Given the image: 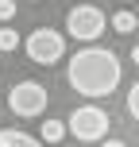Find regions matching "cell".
I'll use <instances>...</instances> for the list:
<instances>
[{"label": "cell", "instance_id": "cell-1", "mask_svg": "<svg viewBox=\"0 0 139 147\" xmlns=\"http://www.w3.org/2000/svg\"><path fill=\"white\" fill-rule=\"evenodd\" d=\"M124 78V66L112 51L104 47H81L66 66V81L81 97H108Z\"/></svg>", "mask_w": 139, "mask_h": 147}, {"label": "cell", "instance_id": "cell-2", "mask_svg": "<svg viewBox=\"0 0 139 147\" xmlns=\"http://www.w3.org/2000/svg\"><path fill=\"white\" fill-rule=\"evenodd\" d=\"M66 124H70V132L77 136L81 143H104L112 120H108V112H104L101 105H77V109L70 112Z\"/></svg>", "mask_w": 139, "mask_h": 147}, {"label": "cell", "instance_id": "cell-3", "mask_svg": "<svg viewBox=\"0 0 139 147\" xmlns=\"http://www.w3.org/2000/svg\"><path fill=\"white\" fill-rule=\"evenodd\" d=\"M23 51L35 66H54V62L66 58V35L54 27H35L27 39H23Z\"/></svg>", "mask_w": 139, "mask_h": 147}, {"label": "cell", "instance_id": "cell-4", "mask_svg": "<svg viewBox=\"0 0 139 147\" xmlns=\"http://www.w3.org/2000/svg\"><path fill=\"white\" fill-rule=\"evenodd\" d=\"M104 12L97 4H77V8H70V16H66V35H73L77 43H93L97 35L104 31Z\"/></svg>", "mask_w": 139, "mask_h": 147}, {"label": "cell", "instance_id": "cell-5", "mask_svg": "<svg viewBox=\"0 0 139 147\" xmlns=\"http://www.w3.org/2000/svg\"><path fill=\"white\" fill-rule=\"evenodd\" d=\"M46 101H50V97H46V89L39 85V81H15L12 93H8V109H12L15 116H23V120L43 116Z\"/></svg>", "mask_w": 139, "mask_h": 147}, {"label": "cell", "instance_id": "cell-6", "mask_svg": "<svg viewBox=\"0 0 139 147\" xmlns=\"http://www.w3.org/2000/svg\"><path fill=\"white\" fill-rule=\"evenodd\" d=\"M0 147H43V140L19 132V128H0Z\"/></svg>", "mask_w": 139, "mask_h": 147}, {"label": "cell", "instance_id": "cell-7", "mask_svg": "<svg viewBox=\"0 0 139 147\" xmlns=\"http://www.w3.org/2000/svg\"><path fill=\"white\" fill-rule=\"evenodd\" d=\"M66 132H70V124H62V120H43V128H39L43 143H62Z\"/></svg>", "mask_w": 139, "mask_h": 147}, {"label": "cell", "instance_id": "cell-8", "mask_svg": "<svg viewBox=\"0 0 139 147\" xmlns=\"http://www.w3.org/2000/svg\"><path fill=\"white\" fill-rule=\"evenodd\" d=\"M135 27H139V16L135 12H116V16H112V31H120V35H132Z\"/></svg>", "mask_w": 139, "mask_h": 147}, {"label": "cell", "instance_id": "cell-9", "mask_svg": "<svg viewBox=\"0 0 139 147\" xmlns=\"http://www.w3.org/2000/svg\"><path fill=\"white\" fill-rule=\"evenodd\" d=\"M15 47H19L15 27H0V54H4V51H15Z\"/></svg>", "mask_w": 139, "mask_h": 147}, {"label": "cell", "instance_id": "cell-10", "mask_svg": "<svg viewBox=\"0 0 139 147\" xmlns=\"http://www.w3.org/2000/svg\"><path fill=\"white\" fill-rule=\"evenodd\" d=\"M128 112H132V116L139 120V81H135L132 89H128Z\"/></svg>", "mask_w": 139, "mask_h": 147}, {"label": "cell", "instance_id": "cell-11", "mask_svg": "<svg viewBox=\"0 0 139 147\" xmlns=\"http://www.w3.org/2000/svg\"><path fill=\"white\" fill-rule=\"evenodd\" d=\"M15 16V0H0V23H8Z\"/></svg>", "mask_w": 139, "mask_h": 147}, {"label": "cell", "instance_id": "cell-12", "mask_svg": "<svg viewBox=\"0 0 139 147\" xmlns=\"http://www.w3.org/2000/svg\"><path fill=\"white\" fill-rule=\"evenodd\" d=\"M101 147H124V140H104Z\"/></svg>", "mask_w": 139, "mask_h": 147}, {"label": "cell", "instance_id": "cell-13", "mask_svg": "<svg viewBox=\"0 0 139 147\" xmlns=\"http://www.w3.org/2000/svg\"><path fill=\"white\" fill-rule=\"evenodd\" d=\"M132 62H135V66H139V43L132 47Z\"/></svg>", "mask_w": 139, "mask_h": 147}]
</instances>
